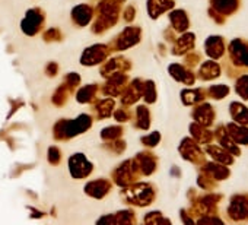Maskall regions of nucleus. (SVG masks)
Wrapping results in <instances>:
<instances>
[{
  "mask_svg": "<svg viewBox=\"0 0 248 225\" xmlns=\"http://www.w3.org/2000/svg\"><path fill=\"white\" fill-rule=\"evenodd\" d=\"M239 83H242L244 86L238 85V92L242 94L244 98H248V76H244V78L239 80Z\"/></svg>",
  "mask_w": 248,
  "mask_h": 225,
  "instance_id": "obj_1",
  "label": "nucleus"
}]
</instances>
